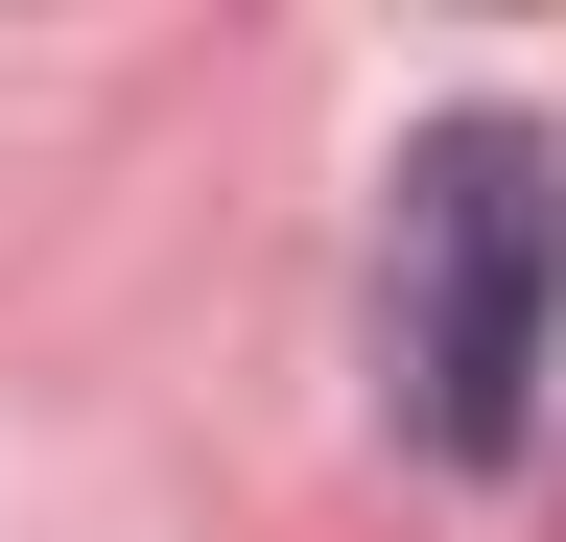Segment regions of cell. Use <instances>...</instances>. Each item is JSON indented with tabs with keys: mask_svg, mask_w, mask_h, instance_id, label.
Listing matches in <instances>:
<instances>
[{
	"mask_svg": "<svg viewBox=\"0 0 566 542\" xmlns=\"http://www.w3.org/2000/svg\"><path fill=\"white\" fill-rule=\"evenodd\" d=\"M543 307H566V142L543 118H424L401 142V425L495 471L543 425Z\"/></svg>",
	"mask_w": 566,
	"mask_h": 542,
	"instance_id": "cell-1",
	"label": "cell"
}]
</instances>
